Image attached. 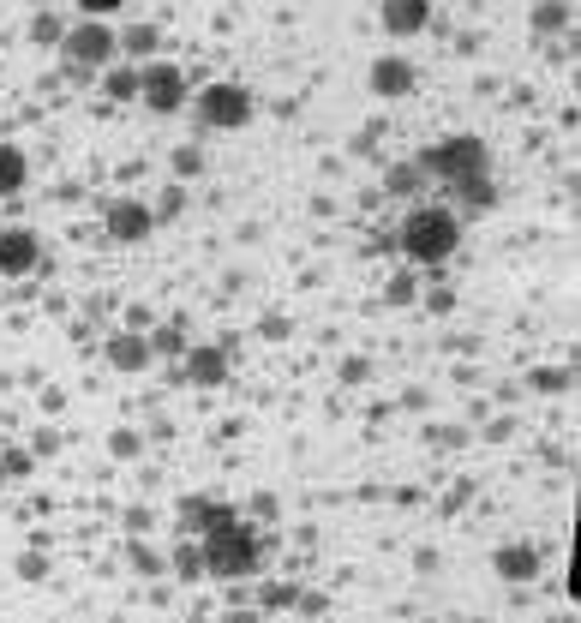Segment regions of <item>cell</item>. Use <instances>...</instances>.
Wrapping results in <instances>:
<instances>
[{
	"label": "cell",
	"instance_id": "cell-20",
	"mask_svg": "<svg viewBox=\"0 0 581 623\" xmlns=\"http://www.w3.org/2000/svg\"><path fill=\"white\" fill-rule=\"evenodd\" d=\"M534 24H540V30H558V24H570V6H564V0H552V6H540V12H534Z\"/></svg>",
	"mask_w": 581,
	"mask_h": 623
},
{
	"label": "cell",
	"instance_id": "cell-12",
	"mask_svg": "<svg viewBox=\"0 0 581 623\" xmlns=\"http://www.w3.org/2000/svg\"><path fill=\"white\" fill-rule=\"evenodd\" d=\"M150 360H156V348H150L144 336H132V330H126V336H108V366H114V372H144Z\"/></svg>",
	"mask_w": 581,
	"mask_h": 623
},
{
	"label": "cell",
	"instance_id": "cell-8",
	"mask_svg": "<svg viewBox=\"0 0 581 623\" xmlns=\"http://www.w3.org/2000/svg\"><path fill=\"white\" fill-rule=\"evenodd\" d=\"M180 354H186V360H180L186 384H198V390H216V384H228V354H222V348H210V342H186Z\"/></svg>",
	"mask_w": 581,
	"mask_h": 623
},
{
	"label": "cell",
	"instance_id": "cell-7",
	"mask_svg": "<svg viewBox=\"0 0 581 623\" xmlns=\"http://www.w3.org/2000/svg\"><path fill=\"white\" fill-rule=\"evenodd\" d=\"M102 228H108V240H114V246H138V240H150L156 210H150L144 198H114V204L102 210Z\"/></svg>",
	"mask_w": 581,
	"mask_h": 623
},
{
	"label": "cell",
	"instance_id": "cell-6",
	"mask_svg": "<svg viewBox=\"0 0 581 623\" xmlns=\"http://www.w3.org/2000/svg\"><path fill=\"white\" fill-rule=\"evenodd\" d=\"M138 96H144V108L150 114H180L186 108V72L174 66V60H138Z\"/></svg>",
	"mask_w": 581,
	"mask_h": 623
},
{
	"label": "cell",
	"instance_id": "cell-1",
	"mask_svg": "<svg viewBox=\"0 0 581 623\" xmlns=\"http://www.w3.org/2000/svg\"><path fill=\"white\" fill-rule=\"evenodd\" d=\"M204 546V576H222V582H240V576H258V564H264V546H258V528L252 522H240L234 510H222L204 534H198Z\"/></svg>",
	"mask_w": 581,
	"mask_h": 623
},
{
	"label": "cell",
	"instance_id": "cell-2",
	"mask_svg": "<svg viewBox=\"0 0 581 623\" xmlns=\"http://www.w3.org/2000/svg\"><path fill=\"white\" fill-rule=\"evenodd\" d=\"M396 240H402V258H408V264L438 270V264H450L456 246H462V216L444 210V204H420V210H408V222H402Z\"/></svg>",
	"mask_w": 581,
	"mask_h": 623
},
{
	"label": "cell",
	"instance_id": "cell-5",
	"mask_svg": "<svg viewBox=\"0 0 581 623\" xmlns=\"http://www.w3.org/2000/svg\"><path fill=\"white\" fill-rule=\"evenodd\" d=\"M192 108H198V120H204L210 132H240V126L252 120V90L234 84V78H216V84H204V90L192 96Z\"/></svg>",
	"mask_w": 581,
	"mask_h": 623
},
{
	"label": "cell",
	"instance_id": "cell-23",
	"mask_svg": "<svg viewBox=\"0 0 581 623\" xmlns=\"http://www.w3.org/2000/svg\"><path fill=\"white\" fill-rule=\"evenodd\" d=\"M570 384V372H534V390H546V396H558Z\"/></svg>",
	"mask_w": 581,
	"mask_h": 623
},
{
	"label": "cell",
	"instance_id": "cell-10",
	"mask_svg": "<svg viewBox=\"0 0 581 623\" xmlns=\"http://www.w3.org/2000/svg\"><path fill=\"white\" fill-rule=\"evenodd\" d=\"M414 60H402V54H384V60H372V72H366V84H372V96H414Z\"/></svg>",
	"mask_w": 581,
	"mask_h": 623
},
{
	"label": "cell",
	"instance_id": "cell-16",
	"mask_svg": "<svg viewBox=\"0 0 581 623\" xmlns=\"http://www.w3.org/2000/svg\"><path fill=\"white\" fill-rule=\"evenodd\" d=\"M156 42H162V30H156V24H132V30L120 36V54H132V60H150V54H156Z\"/></svg>",
	"mask_w": 581,
	"mask_h": 623
},
{
	"label": "cell",
	"instance_id": "cell-3",
	"mask_svg": "<svg viewBox=\"0 0 581 623\" xmlns=\"http://www.w3.org/2000/svg\"><path fill=\"white\" fill-rule=\"evenodd\" d=\"M420 174H438V180L492 174V150H486V138H468V132H456V138H444V144L420 150Z\"/></svg>",
	"mask_w": 581,
	"mask_h": 623
},
{
	"label": "cell",
	"instance_id": "cell-11",
	"mask_svg": "<svg viewBox=\"0 0 581 623\" xmlns=\"http://www.w3.org/2000/svg\"><path fill=\"white\" fill-rule=\"evenodd\" d=\"M378 18H384L390 36H420V30L432 24V6H426V0H384Z\"/></svg>",
	"mask_w": 581,
	"mask_h": 623
},
{
	"label": "cell",
	"instance_id": "cell-25",
	"mask_svg": "<svg viewBox=\"0 0 581 623\" xmlns=\"http://www.w3.org/2000/svg\"><path fill=\"white\" fill-rule=\"evenodd\" d=\"M174 168H180V174H198V168H204V156H198V150H174Z\"/></svg>",
	"mask_w": 581,
	"mask_h": 623
},
{
	"label": "cell",
	"instance_id": "cell-21",
	"mask_svg": "<svg viewBox=\"0 0 581 623\" xmlns=\"http://www.w3.org/2000/svg\"><path fill=\"white\" fill-rule=\"evenodd\" d=\"M30 36H36V42H60V18H48V12H42V18L30 24Z\"/></svg>",
	"mask_w": 581,
	"mask_h": 623
},
{
	"label": "cell",
	"instance_id": "cell-4",
	"mask_svg": "<svg viewBox=\"0 0 581 623\" xmlns=\"http://www.w3.org/2000/svg\"><path fill=\"white\" fill-rule=\"evenodd\" d=\"M60 54H66L72 72H102V66H114L120 36H114L102 18H78L72 30H60Z\"/></svg>",
	"mask_w": 581,
	"mask_h": 623
},
{
	"label": "cell",
	"instance_id": "cell-9",
	"mask_svg": "<svg viewBox=\"0 0 581 623\" xmlns=\"http://www.w3.org/2000/svg\"><path fill=\"white\" fill-rule=\"evenodd\" d=\"M42 264V240L30 228H6L0 234V276H30Z\"/></svg>",
	"mask_w": 581,
	"mask_h": 623
},
{
	"label": "cell",
	"instance_id": "cell-18",
	"mask_svg": "<svg viewBox=\"0 0 581 623\" xmlns=\"http://www.w3.org/2000/svg\"><path fill=\"white\" fill-rule=\"evenodd\" d=\"M102 90H108L114 102H132V96H138V60H132V66H114V72L102 78Z\"/></svg>",
	"mask_w": 581,
	"mask_h": 623
},
{
	"label": "cell",
	"instance_id": "cell-22",
	"mask_svg": "<svg viewBox=\"0 0 581 623\" xmlns=\"http://www.w3.org/2000/svg\"><path fill=\"white\" fill-rule=\"evenodd\" d=\"M414 186H420V162H414V168H396V174H390V192H414Z\"/></svg>",
	"mask_w": 581,
	"mask_h": 623
},
{
	"label": "cell",
	"instance_id": "cell-13",
	"mask_svg": "<svg viewBox=\"0 0 581 623\" xmlns=\"http://www.w3.org/2000/svg\"><path fill=\"white\" fill-rule=\"evenodd\" d=\"M492 570H498L504 582H534V576H540V552H534V546H498V552H492Z\"/></svg>",
	"mask_w": 581,
	"mask_h": 623
},
{
	"label": "cell",
	"instance_id": "cell-17",
	"mask_svg": "<svg viewBox=\"0 0 581 623\" xmlns=\"http://www.w3.org/2000/svg\"><path fill=\"white\" fill-rule=\"evenodd\" d=\"M216 516H222V504H216V498H186V504H180V528H192V534H204Z\"/></svg>",
	"mask_w": 581,
	"mask_h": 623
},
{
	"label": "cell",
	"instance_id": "cell-15",
	"mask_svg": "<svg viewBox=\"0 0 581 623\" xmlns=\"http://www.w3.org/2000/svg\"><path fill=\"white\" fill-rule=\"evenodd\" d=\"M456 192H462V204L468 210H492L498 204V186H492V174H468V180H450Z\"/></svg>",
	"mask_w": 581,
	"mask_h": 623
},
{
	"label": "cell",
	"instance_id": "cell-26",
	"mask_svg": "<svg viewBox=\"0 0 581 623\" xmlns=\"http://www.w3.org/2000/svg\"><path fill=\"white\" fill-rule=\"evenodd\" d=\"M150 348H162V354H180V348H186V336H180V330H162Z\"/></svg>",
	"mask_w": 581,
	"mask_h": 623
},
{
	"label": "cell",
	"instance_id": "cell-28",
	"mask_svg": "<svg viewBox=\"0 0 581 623\" xmlns=\"http://www.w3.org/2000/svg\"><path fill=\"white\" fill-rule=\"evenodd\" d=\"M0 486H6V468H0Z\"/></svg>",
	"mask_w": 581,
	"mask_h": 623
},
{
	"label": "cell",
	"instance_id": "cell-27",
	"mask_svg": "<svg viewBox=\"0 0 581 623\" xmlns=\"http://www.w3.org/2000/svg\"><path fill=\"white\" fill-rule=\"evenodd\" d=\"M132 570H144V576H150V570H162V564H156V552H144V546H132Z\"/></svg>",
	"mask_w": 581,
	"mask_h": 623
},
{
	"label": "cell",
	"instance_id": "cell-14",
	"mask_svg": "<svg viewBox=\"0 0 581 623\" xmlns=\"http://www.w3.org/2000/svg\"><path fill=\"white\" fill-rule=\"evenodd\" d=\"M24 180H30V162H24V150H18V144H0V198L24 192Z\"/></svg>",
	"mask_w": 581,
	"mask_h": 623
},
{
	"label": "cell",
	"instance_id": "cell-19",
	"mask_svg": "<svg viewBox=\"0 0 581 623\" xmlns=\"http://www.w3.org/2000/svg\"><path fill=\"white\" fill-rule=\"evenodd\" d=\"M174 570H180L186 582H198V576H204V552H198V546H180V552H174Z\"/></svg>",
	"mask_w": 581,
	"mask_h": 623
},
{
	"label": "cell",
	"instance_id": "cell-24",
	"mask_svg": "<svg viewBox=\"0 0 581 623\" xmlns=\"http://www.w3.org/2000/svg\"><path fill=\"white\" fill-rule=\"evenodd\" d=\"M120 6H126V0H78L84 18H108V12H120Z\"/></svg>",
	"mask_w": 581,
	"mask_h": 623
}]
</instances>
